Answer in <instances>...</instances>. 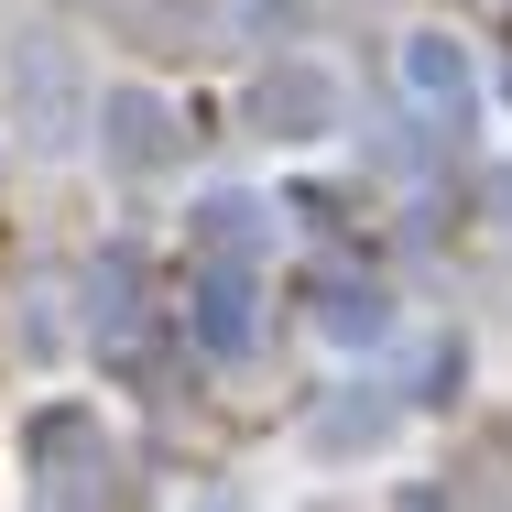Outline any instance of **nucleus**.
I'll list each match as a JSON object with an SVG mask.
<instances>
[{"instance_id": "nucleus-4", "label": "nucleus", "mask_w": 512, "mask_h": 512, "mask_svg": "<svg viewBox=\"0 0 512 512\" xmlns=\"http://www.w3.org/2000/svg\"><path fill=\"white\" fill-rule=\"evenodd\" d=\"M197 338H207V349H251V284H240V273H207Z\"/></svg>"}, {"instance_id": "nucleus-2", "label": "nucleus", "mask_w": 512, "mask_h": 512, "mask_svg": "<svg viewBox=\"0 0 512 512\" xmlns=\"http://www.w3.org/2000/svg\"><path fill=\"white\" fill-rule=\"evenodd\" d=\"M404 88L436 99V109H458V99H469V55H458L447 33H414V44H404Z\"/></svg>"}, {"instance_id": "nucleus-6", "label": "nucleus", "mask_w": 512, "mask_h": 512, "mask_svg": "<svg viewBox=\"0 0 512 512\" xmlns=\"http://www.w3.org/2000/svg\"><path fill=\"white\" fill-rule=\"evenodd\" d=\"M197 240H207V251H262V207H251V197H207L197 207Z\"/></svg>"}, {"instance_id": "nucleus-3", "label": "nucleus", "mask_w": 512, "mask_h": 512, "mask_svg": "<svg viewBox=\"0 0 512 512\" xmlns=\"http://www.w3.org/2000/svg\"><path fill=\"white\" fill-rule=\"evenodd\" d=\"M109 153H120V164H164V153H175V120L153 99H109Z\"/></svg>"}, {"instance_id": "nucleus-5", "label": "nucleus", "mask_w": 512, "mask_h": 512, "mask_svg": "<svg viewBox=\"0 0 512 512\" xmlns=\"http://www.w3.org/2000/svg\"><path fill=\"white\" fill-rule=\"evenodd\" d=\"M316 327L360 349V338H382V295H371V284H338V295H316Z\"/></svg>"}, {"instance_id": "nucleus-7", "label": "nucleus", "mask_w": 512, "mask_h": 512, "mask_svg": "<svg viewBox=\"0 0 512 512\" xmlns=\"http://www.w3.org/2000/svg\"><path fill=\"white\" fill-rule=\"evenodd\" d=\"M371 436H382V404H338L316 425V447H371Z\"/></svg>"}, {"instance_id": "nucleus-1", "label": "nucleus", "mask_w": 512, "mask_h": 512, "mask_svg": "<svg viewBox=\"0 0 512 512\" xmlns=\"http://www.w3.org/2000/svg\"><path fill=\"white\" fill-rule=\"evenodd\" d=\"M251 120L284 131V142H316V131L338 120V77H327V66H273V77L251 88Z\"/></svg>"}]
</instances>
